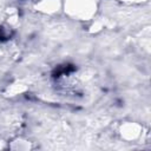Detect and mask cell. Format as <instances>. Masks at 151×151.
<instances>
[{"mask_svg":"<svg viewBox=\"0 0 151 151\" xmlns=\"http://www.w3.org/2000/svg\"><path fill=\"white\" fill-rule=\"evenodd\" d=\"M63 12L72 20L90 22L98 13L97 0H61Z\"/></svg>","mask_w":151,"mask_h":151,"instance_id":"1","label":"cell"},{"mask_svg":"<svg viewBox=\"0 0 151 151\" xmlns=\"http://www.w3.org/2000/svg\"><path fill=\"white\" fill-rule=\"evenodd\" d=\"M144 127L142 124L134 120L123 122L118 126V136L122 140L126 143H134L143 137Z\"/></svg>","mask_w":151,"mask_h":151,"instance_id":"2","label":"cell"},{"mask_svg":"<svg viewBox=\"0 0 151 151\" xmlns=\"http://www.w3.org/2000/svg\"><path fill=\"white\" fill-rule=\"evenodd\" d=\"M35 12L42 15H55L60 11H63V1L61 0H37L33 5Z\"/></svg>","mask_w":151,"mask_h":151,"instance_id":"3","label":"cell"},{"mask_svg":"<svg viewBox=\"0 0 151 151\" xmlns=\"http://www.w3.org/2000/svg\"><path fill=\"white\" fill-rule=\"evenodd\" d=\"M27 90H28V86L22 79H15L5 87L4 96H6L7 98H15L18 96L24 94Z\"/></svg>","mask_w":151,"mask_h":151,"instance_id":"4","label":"cell"},{"mask_svg":"<svg viewBox=\"0 0 151 151\" xmlns=\"http://www.w3.org/2000/svg\"><path fill=\"white\" fill-rule=\"evenodd\" d=\"M8 147L11 150H17V151H28L33 149V144L31 140L24 138V137H17L8 143Z\"/></svg>","mask_w":151,"mask_h":151,"instance_id":"5","label":"cell"},{"mask_svg":"<svg viewBox=\"0 0 151 151\" xmlns=\"http://www.w3.org/2000/svg\"><path fill=\"white\" fill-rule=\"evenodd\" d=\"M19 19H20V17H19V13H18L17 8H8L6 11V13H5V22L8 24L9 26L15 28V26L19 24Z\"/></svg>","mask_w":151,"mask_h":151,"instance_id":"6","label":"cell"},{"mask_svg":"<svg viewBox=\"0 0 151 151\" xmlns=\"http://www.w3.org/2000/svg\"><path fill=\"white\" fill-rule=\"evenodd\" d=\"M13 31H14V27L9 26L6 22L0 25V40H8V39H11V37L13 34Z\"/></svg>","mask_w":151,"mask_h":151,"instance_id":"7","label":"cell"},{"mask_svg":"<svg viewBox=\"0 0 151 151\" xmlns=\"http://www.w3.org/2000/svg\"><path fill=\"white\" fill-rule=\"evenodd\" d=\"M118 2L125 4V5H140V4H145L149 0H116Z\"/></svg>","mask_w":151,"mask_h":151,"instance_id":"8","label":"cell"}]
</instances>
